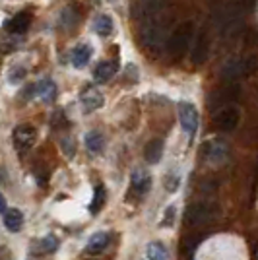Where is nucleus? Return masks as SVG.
Listing matches in <instances>:
<instances>
[{
    "mask_svg": "<svg viewBox=\"0 0 258 260\" xmlns=\"http://www.w3.org/2000/svg\"><path fill=\"white\" fill-rule=\"evenodd\" d=\"M208 54H210V39H208V33L202 29V31L196 35L190 60H192V64H204Z\"/></svg>",
    "mask_w": 258,
    "mask_h": 260,
    "instance_id": "1a4fd4ad",
    "label": "nucleus"
},
{
    "mask_svg": "<svg viewBox=\"0 0 258 260\" xmlns=\"http://www.w3.org/2000/svg\"><path fill=\"white\" fill-rule=\"evenodd\" d=\"M109 241H111V235L105 233V231H97L93 233L91 237L87 239V252L89 254H99V252H103V249L109 245Z\"/></svg>",
    "mask_w": 258,
    "mask_h": 260,
    "instance_id": "2eb2a0df",
    "label": "nucleus"
},
{
    "mask_svg": "<svg viewBox=\"0 0 258 260\" xmlns=\"http://www.w3.org/2000/svg\"><path fill=\"white\" fill-rule=\"evenodd\" d=\"M146 252H148V260H167V250L162 243H150Z\"/></svg>",
    "mask_w": 258,
    "mask_h": 260,
    "instance_id": "412c9836",
    "label": "nucleus"
},
{
    "mask_svg": "<svg viewBox=\"0 0 258 260\" xmlns=\"http://www.w3.org/2000/svg\"><path fill=\"white\" fill-rule=\"evenodd\" d=\"M56 247H58V239L53 235H47L37 243V249L41 252H53V250H56Z\"/></svg>",
    "mask_w": 258,
    "mask_h": 260,
    "instance_id": "5701e85b",
    "label": "nucleus"
},
{
    "mask_svg": "<svg viewBox=\"0 0 258 260\" xmlns=\"http://www.w3.org/2000/svg\"><path fill=\"white\" fill-rule=\"evenodd\" d=\"M173 216H175V208L169 206V208H167V216H163V221H162V225H163V228H165V225H171Z\"/></svg>",
    "mask_w": 258,
    "mask_h": 260,
    "instance_id": "393cba45",
    "label": "nucleus"
},
{
    "mask_svg": "<svg viewBox=\"0 0 258 260\" xmlns=\"http://www.w3.org/2000/svg\"><path fill=\"white\" fill-rule=\"evenodd\" d=\"M29 23H31V12H20V14H16L10 22L6 23V29H8V33L20 35V33L27 31Z\"/></svg>",
    "mask_w": 258,
    "mask_h": 260,
    "instance_id": "ddd939ff",
    "label": "nucleus"
},
{
    "mask_svg": "<svg viewBox=\"0 0 258 260\" xmlns=\"http://www.w3.org/2000/svg\"><path fill=\"white\" fill-rule=\"evenodd\" d=\"M117 72H118L117 60H103V62H99V64L95 66V70H93V78H95V82L103 84V82H109V80L115 76Z\"/></svg>",
    "mask_w": 258,
    "mask_h": 260,
    "instance_id": "f8f14e48",
    "label": "nucleus"
},
{
    "mask_svg": "<svg viewBox=\"0 0 258 260\" xmlns=\"http://www.w3.org/2000/svg\"><path fill=\"white\" fill-rule=\"evenodd\" d=\"M103 136H101V132L99 130H91V132H87L86 134V148L89 150L91 153H99L103 150Z\"/></svg>",
    "mask_w": 258,
    "mask_h": 260,
    "instance_id": "6ab92c4d",
    "label": "nucleus"
},
{
    "mask_svg": "<svg viewBox=\"0 0 258 260\" xmlns=\"http://www.w3.org/2000/svg\"><path fill=\"white\" fill-rule=\"evenodd\" d=\"M190 39H192V23H183L167 41V53H169V56H173V58L183 56V53L190 45Z\"/></svg>",
    "mask_w": 258,
    "mask_h": 260,
    "instance_id": "f257e3e1",
    "label": "nucleus"
},
{
    "mask_svg": "<svg viewBox=\"0 0 258 260\" xmlns=\"http://www.w3.org/2000/svg\"><path fill=\"white\" fill-rule=\"evenodd\" d=\"M4 228L12 231V233H18L20 229L23 228V214L20 210L12 208V210H6L4 212Z\"/></svg>",
    "mask_w": 258,
    "mask_h": 260,
    "instance_id": "dca6fc26",
    "label": "nucleus"
},
{
    "mask_svg": "<svg viewBox=\"0 0 258 260\" xmlns=\"http://www.w3.org/2000/svg\"><path fill=\"white\" fill-rule=\"evenodd\" d=\"M80 103H82L84 111L91 113V111H97L99 107H103L105 98H103V93L95 86H86L82 89V93H80Z\"/></svg>",
    "mask_w": 258,
    "mask_h": 260,
    "instance_id": "39448f33",
    "label": "nucleus"
},
{
    "mask_svg": "<svg viewBox=\"0 0 258 260\" xmlns=\"http://www.w3.org/2000/svg\"><path fill=\"white\" fill-rule=\"evenodd\" d=\"M142 45L148 51H155L163 45V29L157 22H150L142 27Z\"/></svg>",
    "mask_w": 258,
    "mask_h": 260,
    "instance_id": "20e7f679",
    "label": "nucleus"
},
{
    "mask_svg": "<svg viewBox=\"0 0 258 260\" xmlns=\"http://www.w3.org/2000/svg\"><path fill=\"white\" fill-rule=\"evenodd\" d=\"M239 109L237 107H223L217 115H215V126L223 132H233L239 124Z\"/></svg>",
    "mask_w": 258,
    "mask_h": 260,
    "instance_id": "423d86ee",
    "label": "nucleus"
},
{
    "mask_svg": "<svg viewBox=\"0 0 258 260\" xmlns=\"http://www.w3.org/2000/svg\"><path fill=\"white\" fill-rule=\"evenodd\" d=\"M25 74H27V72H25L23 66H14L10 72H8V82H10V84H20L23 78H25Z\"/></svg>",
    "mask_w": 258,
    "mask_h": 260,
    "instance_id": "b1692460",
    "label": "nucleus"
},
{
    "mask_svg": "<svg viewBox=\"0 0 258 260\" xmlns=\"http://www.w3.org/2000/svg\"><path fill=\"white\" fill-rule=\"evenodd\" d=\"M179 184H181V177H179L177 171H169L163 177V186H165L167 192H175L179 188Z\"/></svg>",
    "mask_w": 258,
    "mask_h": 260,
    "instance_id": "4be33fe9",
    "label": "nucleus"
},
{
    "mask_svg": "<svg viewBox=\"0 0 258 260\" xmlns=\"http://www.w3.org/2000/svg\"><path fill=\"white\" fill-rule=\"evenodd\" d=\"M91 54H93V47L89 43H80L78 47H74L72 51V64L76 68H84L87 66V62L91 60Z\"/></svg>",
    "mask_w": 258,
    "mask_h": 260,
    "instance_id": "4468645a",
    "label": "nucleus"
},
{
    "mask_svg": "<svg viewBox=\"0 0 258 260\" xmlns=\"http://www.w3.org/2000/svg\"><path fill=\"white\" fill-rule=\"evenodd\" d=\"M204 155L210 163L221 165L227 159V155H229V148H227V144L223 140H212L204 146Z\"/></svg>",
    "mask_w": 258,
    "mask_h": 260,
    "instance_id": "6e6552de",
    "label": "nucleus"
},
{
    "mask_svg": "<svg viewBox=\"0 0 258 260\" xmlns=\"http://www.w3.org/2000/svg\"><path fill=\"white\" fill-rule=\"evenodd\" d=\"M105 186L103 184H97L95 186V192H93V200H91V204H89V210H91V214H97L103 204H105Z\"/></svg>",
    "mask_w": 258,
    "mask_h": 260,
    "instance_id": "aec40b11",
    "label": "nucleus"
},
{
    "mask_svg": "<svg viewBox=\"0 0 258 260\" xmlns=\"http://www.w3.org/2000/svg\"><path fill=\"white\" fill-rule=\"evenodd\" d=\"M12 138H14L16 150L20 153H25L31 150V146L35 144V140H37V130L33 128L31 124H20V126L14 128Z\"/></svg>",
    "mask_w": 258,
    "mask_h": 260,
    "instance_id": "f03ea898",
    "label": "nucleus"
},
{
    "mask_svg": "<svg viewBox=\"0 0 258 260\" xmlns=\"http://www.w3.org/2000/svg\"><path fill=\"white\" fill-rule=\"evenodd\" d=\"M33 91H35V95L39 99H43L45 103H51L56 99V93H58V87L54 84L51 78H43V80H39L35 86H33Z\"/></svg>",
    "mask_w": 258,
    "mask_h": 260,
    "instance_id": "9b49d317",
    "label": "nucleus"
},
{
    "mask_svg": "<svg viewBox=\"0 0 258 260\" xmlns=\"http://www.w3.org/2000/svg\"><path fill=\"white\" fill-rule=\"evenodd\" d=\"M111 2H115V0H111Z\"/></svg>",
    "mask_w": 258,
    "mask_h": 260,
    "instance_id": "c756f323",
    "label": "nucleus"
},
{
    "mask_svg": "<svg viewBox=\"0 0 258 260\" xmlns=\"http://www.w3.org/2000/svg\"><path fill=\"white\" fill-rule=\"evenodd\" d=\"M163 155V142L162 140H150L146 144V150H144V157L148 163H159Z\"/></svg>",
    "mask_w": 258,
    "mask_h": 260,
    "instance_id": "a211bd4d",
    "label": "nucleus"
},
{
    "mask_svg": "<svg viewBox=\"0 0 258 260\" xmlns=\"http://www.w3.org/2000/svg\"><path fill=\"white\" fill-rule=\"evenodd\" d=\"M0 260H10V258H8V254H6V250L0 249Z\"/></svg>",
    "mask_w": 258,
    "mask_h": 260,
    "instance_id": "cd10ccee",
    "label": "nucleus"
},
{
    "mask_svg": "<svg viewBox=\"0 0 258 260\" xmlns=\"http://www.w3.org/2000/svg\"><path fill=\"white\" fill-rule=\"evenodd\" d=\"M212 217V208L208 204H190L184 212V223L186 225H200Z\"/></svg>",
    "mask_w": 258,
    "mask_h": 260,
    "instance_id": "0eeeda50",
    "label": "nucleus"
},
{
    "mask_svg": "<svg viewBox=\"0 0 258 260\" xmlns=\"http://www.w3.org/2000/svg\"><path fill=\"white\" fill-rule=\"evenodd\" d=\"M62 146H64V152L68 157H72L74 155V150H70V146H74V142L70 144V140H62Z\"/></svg>",
    "mask_w": 258,
    "mask_h": 260,
    "instance_id": "a878e982",
    "label": "nucleus"
},
{
    "mask_svg": "<svg viewBox=\"0 0 258 260\" xmlns=\"http://www.w3.org/2000/svg\"><path fill=\"white\" fill-rule=\"evenodd\" d=\"M151 188V177L144 169H136L132 171V177H130V192L134 196H144L148 190Z\"/></svg>",
    "mask_w": 258,
    "mask_h": 260,
    "instance_id": "9d476101",
    "label": "nucleus"
},
{
    "mask_svg": "<svg viewBox=\"0 0 258 260\" xmlns=\"http://www.w3.org/2000/svg\"><path fill=\"white\" fill-rule=\"evenodd\" d=\"M93 31L97 35H101V37H109V35H113L115 31V23L111 20V16L107 14H99L95 20H93Z\"/></svg>",
    "mask_w": 258,
    "mask_h": 260,
    "instance_id": "f3484780",
    "label": "nucleus"
},
{
    "mask_svg": "<svg viewBox=\"0 0 258 260\" xmlns=\"http://www.w3.org/2000/svg\"><path fill=\"white\" fill-rule=\"evenodd\" d=\"M6 212V200H4V196L0 194V214H4Z\"/></svg>",
    "mask_w": 258,
    "mask_h": 260,
    "instance_id": "bb28decb",
    "label": "nucleus"
},
{
    "mask_svg": "<svg viewBox=\"0 0 258 260\" xmlns=\"http://www.w3.org/2000/svg\"><path fill=\"white\" fill-rule=\"evenodd\" d=\"M179 122H181L184 132L192 138L196 134V130H198V111H196L192 103H188V101L179 103Z\"/></svg>",
    "mask_w": 258,
    "mask_h": 260,
    "instance_id": "7ed1b4c3",
    "label": "nucleus"
},
{
    "mask_svg": "<svg viewBox=\"0 0 258 260\" xmlns=\"http://www.w3.org/2000/svg\"><path fill=\"white\" fill-rule=\"evenodd\" d=\"M4 177H6V173H4V169L0 167V183H4Z\"/></svg>",
    "mask_w": 258,
    "mask_h": 260,
    "instance_id": "c85d7f7f",
    "label": "nucleus"
}]
</instances>
